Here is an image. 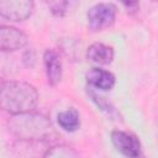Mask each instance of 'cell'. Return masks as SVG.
<instances>
[{
	"instance_id": "8992f818",
	"label": "cell",
	"mask_w": 158,
	"mask_h": 158,
	"mask_svg": "<svg viewBox=\"0 0 158 158\" xmlns=\"http://www.w3.org/2000/svg\"><path fill=\"white\" fill-rule=\"evenodd\" d=\"M27 36L16 27L0 25V52H11L25 47Z\"/></svg>"
},
{
	"instance_id": "ba28073f",
	"label": "cell",
	"mask_w": 158,
	"mask_h": 158,
	"mask_svg": "<svg viewBox=\"0 0 158 158\" xmlns=\"http://www.w3.org/2000/svg\"><path fill=\"white\" fill-rule=\"evenodd\" d=\"M43 62L48 83L57 85L62 79V62L58 53L53 49H46L43 54Z\"/></svg>"
},
{
	"instance_id": "6da1fadb",
	"label": "cell",
	"mask_w": 158,
	"mask_h": 158,
	"mask_svg": "<svg viewBox=\"0 0 158 158\" xmlns=\"http://www.w3.org/2000/svg\"><path fill=\"white\" fill-rule=\"evenodd\" d=\"M7 128L15 137L26 142H44L56 136L49 118L36 112L12 115L7 121Z\"/></svg>"
},
{
	"instance_id": "4fadbf2b",
	"label": "cell",
	"mask_w": 158,
	"mask_h": 158,
	"mask_svg": "<svg viewBox=\"0 0 158 158\" xmlns=\"http://www.w3.org/2000/svg\"><path fill=\"white\" fill-rule=\"evenodd\" d=\"M10 59H11V58H9V57L5 54V52H0V78L4 77V74H6V73L9 72V69H10V63H11Z\"/></svg>"
},
{
	"instance_id": "5b68a950",
	"label": "cell",
	"mask_w": 158,
	"mask_h": 158,
	"mask_svg": "<svg viewBox=\"0 0 158 158\" xmlns=\"http://www.w3.org/2000/svg\"><path fill=\"white\" fill-rule=\"evenodd\" d=\"M33 6L30 0H1L0 16L10 21H23L31 16Z\"/></svg>"
},
{
	"instance_id": "7a4b0ae2",
	"label": "cell",
	"mask_w": 158,
	"mask_h": 158,
	"mask_svg": "<svg viewBox=\"0 0 158 158\" xmlns=\"http://www.w3.org/2000/svg\"><path fill=\"white\" fill-rule=\"evenodd\" d=\"M38 102L36 88L26 81L6 80L0 84V109L11 114L32 112Z\"/></svg>"
},
{
	"instance_id": "9c48e42d",
	"label": "cell",
	"mask_w": 158,
	"mask_h": 158,
	"mask_svg": "<svg viewBox=\"0 0 158 158\" xmlns=\"http://www.w3.org/2000/svg\"><path fill=\"white\" fill-rule=\"evenodd\" d=\"M86 56L91 62H94L96 64L105 65V64H109L112 62L114 49H112V47H110L105 43L95 42L89 46V48L86 51Z\"/></svg>"
},
{
	"instance_id": "277c9868",
	"label": "cell",
	"mask_w": 158,
	"mask_h": 158,
	"mask_svg": "<svg viewBox=\"0 0 158 158\" xmlns=\"http://www.w3.org/2000/svg\"><path fill=\"white\" fill-rule=\"evenodd\" d=\"M111 141L115 148L126 158H139L142 154L139 139L130 132L121 130L112 131Z\"/></svg>"
},
{
	"instance_id": "52a82bcc",
	"label": "cell",
	"mask_w": 158,
	"mask_h": 158,
	"mask_svg": "<svg viewBox=\"0 0 158 158\" xmlns=\"http://www.w3.org/2000/svg\"><path fill=\"white\" fill-rule=\"evenodd\" d=\"M86 80H88V84L90 86H93L94 89L101 90V91L111 90L112 86L115 85V81H116L115 75L111 72L105 70V69L99 68V67L91 68L88 72Z\"/></svg>"
},
{
	"instance_id": "3957f363",
	"label": "cell",
	"mask_w": 158,
	"mask_h": 158,
	"mask_svg": "<svg viewBox=\"0 0 158 158\" xmlns=\"http://www.w3.org/2000/svg\"><path fill=\"white\" fill-rule=\"evenodd\" d=\"M116 6L111 2H98L88 11V25L94 31L110 27L116 17Z\"/></svg>"
},
{
	"instance_id": "7c38bea8",
	"label": "cell",
	"mask_w": 158,
	"mask_h": 158,
	"mask_svg": "<svg viewBox=\"0 0 158 158\" xmlns=\"http://www.w3.org/2000/svg\"><path fill=\"white\" fill-rule=\"evenodd\" d=\"M47 5H48V7L51 9V11L54 15L63 16L68 11L69 2L68 1H49V2H47Z\"/></svg>"
},
{
	"instance_id": "30bf717a",
	"label": "cell",
	"mask_w": 158,
	"mask_h": 158,
	"mask_svg": "<svg viewBox=\"0 0 158 158\" xmlns=\"http://www.w3.org/2000/svg\"><path fill=\"white\" fill-rule=\"evenodd\" d=\"M57 121L59 126L67 132H74L80 126V116L75 109H67L58 114Z\"/></svg>"
},
{
	"instance_id": "5bb4252c",
	"label": "cell",
	"mask_w": 158,
	"mask_h": 158,
	"mask_svg": "<svg viewBox=\"0 0 158 158\" xmlns=\"http://www.w3.org/2000/svg\"><path fill=\"white\" fill-rule=\"evenodd\" d=\"M123 6L127 9V12H135L137 11L139 4L138 2H123Z\"/></svg>"
},
{
	"instance_id": "8fae6325",
	"label": "cell",
	"mask_w": 158,
	"mask_h": 158,
	"mask_svg": "<svg viewBox=\"0 0 158 158\" xmlns=\"http://www.w3.org/2000/svg\"><path fill=\"white\" fill-rule=\"evenodd\" d=\"M43 158H80V157L74 148L67 144H57L47 149L46 153L43 154Z\"/></svg>"
}]
</instances>
